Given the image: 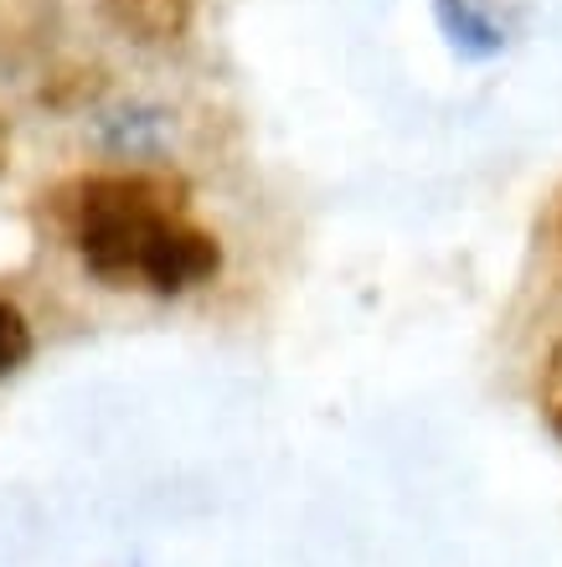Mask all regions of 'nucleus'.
Masks as SVG:
<instances>
[{"label":"nucleus","mask_w":562,"mask_h":567,"mask_svg":"<svg viewBox=\"0 0 562 567\" xmlns=\"http://www.w3.org/2000/svg\"><path fill=\"white\" fill-rule=\"evenodd\" d=\"M186 196L171 171L73 176L47 196V223L109 289L186 295L223 269V248L186 217Z\"/></svg>","instance_id":"obj_1"},{"label":"nucleus","mask_w":562,"mask_h":567,"mask_svg":"<svg viewBox=\"0 0 562 567\" xmlns=\"http://www.w3.org/2000/svg\"><path fill=\"white\" fill-rule=\"evenodd\" d=\"M99 16L134 47H176L192 31V0H99Z\"/></svg>","instance_id":"obj_2"},{"label":"nucleus","mask_w":562,"mask_h":567,"mask_svg":"<svg viewBox=\"0 0 562 567\" xmlns=\"http://www.w3.org/2000/svg\"><path fill=\"white\" fill-rule=\"evenodd\" d=\"M62 27L58 0H0V73H16L52 47Z\"/></svg>","instance_id":"obj_3"},{"label":"nucleus","mask_w":562,"mask_h":567,"mask_svg":"<svg viewBox=\"0 0 562 567\" xmlns=\"http://www.w3.org/2000/svg\"><path fill=\"white\" fill-rule=\"evenodd\" d=\"M433 11H439V27L449 31V42L459 52H470V58H490V52H501V27L480 16L470 0H433Z\"/></svg>","instance_id":"obj_4"},{"label":"nucleus","mask_w":562,"mask_h":567,"mask_svg":"<svg viewBox=\"0 0 562 567\" xmlns=\"http://www.w3.org/2000/svg\"><path fill=\"white\" fill-rule=\"evenodd\" d=\"M31 357V326L11 299H0V377H11L16 367H27Z\"/></svg>","instance_id":"obj_5"},{"label":"nucleus","mask_w":562,"mask_h":567,"mask_svg":"<svg viewBox=\"0 0 562 567\" xmlns=\"http://www.w3.org/2000/svg\"><path fill=\"white\" fill-rule=\"evenodd\" d=\"M104 89V78L93 73H83V68H62L58 78H47L42 83V104L47 109H73V104H83V99H93V93Z\"/></svg>","instance_id":"obj_6"},{"label":"nucleus","mask_w":562,"mask_h":567,"mask_svg":"<svg viewBox=\"0 0 562 567\" xmlns=\"http://www.w3.org/2000/svg\"><path fill=\"white\" fill-rule=\"evenodd\" d=\"M542 419H548L552 433L562 439V341L552 346L548 367H542Z\"/></svg>","instance_id":"obj_7"},{"label":"nucleus","mask_w":562,"mask_h":567,"mask_svg":"<svg viewBox=\"0 0 562 567\" xmlns=\"http://www.w3.org/2000/svg\"><path fill=\"white\" fill-rule=\"evenodd\" d=\"M11 171V120L0 114V176Z\"/></svg>","instance_id":"obj_8"}]
</instances>
